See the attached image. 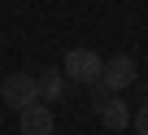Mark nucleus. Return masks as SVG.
<instances>
[{"mask_svg": "<svg viewBox=\"0 0 148 135\" xmlns=\"http://www.w3.org/2000/svg\"><path fill=\"white\" fill-rule=\"evenodd\" d=\"M39 100V79L35 74H9L5 79V105L9 109H26V105H35Z\"/></svg>", "mask_w": 148, "mask_h": 135, "instance_id": "nucleus-2", "label": "nucleus"}, {"mask_svg": "<svg viewBox=\"0 0 148 135\" xmlns=\"http://www.w3.org/2000/svg\"><path fill=\"white\" fill-rule=\"evenodd\" d=\"M18 131H22V135H52V131H57V122H52V109H48L44 100L26 105V109H22V122H18Z\"/></svg>", "mask_w": 148, "mask_h": 135, "instance_id": "nucleus-4", "label": "nucleus"}, {"mask_svg": "<svg viewBox=\"0 0 148 135\" xmlns=\"http://www.w3.org/2000/svg\"><path fill=\"white\" fill-rule=\"evenodd\" d=\"M65 70H44L39 74V100H61L65 96Z\"/></svg>", "mask_w": 148, "mask_h": 135, "instance_id": "nucleus-6", "label": "nucleus"}, {"mask_svg": "<svg viewBox=\"0 0 148 135\" xmlns=\"http://www.w3.org/2000/svg\"><path fill=\"white\" fill-rule=\"evenodd\" d=\"M131 126H135L139 135H148V105H139V109H135V118H131Z\"/></svg>", "mask_w": 148, "mask_h": 135, "instance_id": "nucleus-7", "label": "nucleus"}, {"mask_svg": "<svg viewBox=\"0 0 148 135\" xmlns=\"http://www.w3.org/2000/svg\"><path fill=\"white\" fill-rule=\"evenodd\" d=\"M61 70H65V79L92 87V83H100V74H105V61H100V52H92V48H70L65 61H61Z\"/></svg>", "mask_w": 148, "mask_h": 135, "instance_id": "nucleus-1", "label": "nucleus"}, {"mask_svg": "<svg viewBox=\"0 0 148 135\" xmlns=\"http://www.w3.org/2000/svg\"><path fill=\"white\" fill-rule=\"evenodd\" d=\"M96 113H100V122H105L109 131H126V126H131V109H126V100H118V96L100 100Z\"/></svg>", "mask_w": 148, "mask_h": 135, "instance_id": "nucleus-5", "label": "nucleus"}, {"mask_svg": "<svg viewBox=\"0 0 148 135\" xmlns=\"http://www.w3.org/2000/svg\"><path fill=\"white\" fill-rule=\"evenodd\" d=\"M135 74H139L135 57L118 52V57H109V61H105V74H100V83H105L109 92H122V87H131V83H135Z\"/></svg>", "mask_w": 148, "mask_h": 135, "instance_id": "nucleus-3", "label": "nucleus"}]
</instances>
